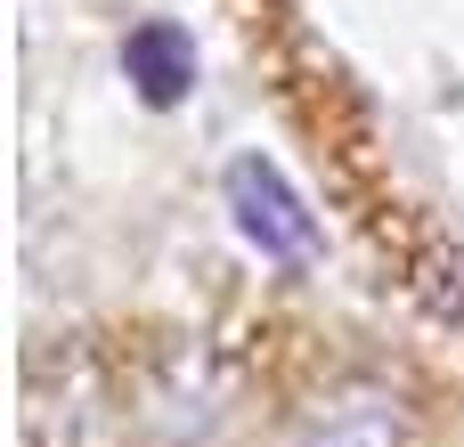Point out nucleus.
Masks as SVG:
<instances>
[{"label":"nucleus","instance_id":"obj_2","mask_svg":"<svg viewBox=\"0 0 464 447\" xmlns=\"http://www.w3.org/2000/svg\"><path fill=\"white\" fill-rule=\"evenodd\" d=\"M122 73H130V90L147 106H179L196 90V41H188V24H171V16L130 24L122 33Z\"/></svg>","mask_w":464,"mask_h":447},{"label":"nucleus","instance_id":"obj_1","mask_svg":"<svg viewBox=\"0 0 464 447\" xmlns=\"http://www.w3.org/2000/svg\"><path fill=\"white\" fill-rule=\"evenodd\" d=\"M228 212H237V236L261 261H310L318 252V220H310V204L294 195V179L269 155H237L228 163Z\"/></svg>","mask_w":464,"mask_h":447},{"label":"nucleus","instance_id":"obj_3","mask_svg":"<svg viewBox=\"0 0 464 447\" xmlns=\"http://www.w3.org/2000/svg\"><path fill=\"white\" fill-rule=\"evenodd\" d=\"M318 447H392V407H383V399H351V407L318 432Z\"/></svg>","mask_w":464,"mask_h":447}]
</instances>
